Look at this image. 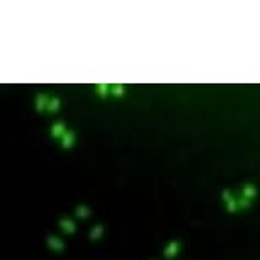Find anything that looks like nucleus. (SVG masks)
I'll list each match as a JSON object with an SVG mask.
<instances>
[{"mask_svg":"<svg viewBox=\"0 0 260 260\" xmlns=\"http://www.w3.org/2000/svg\"><path fill=\"white\" fill-rule=\"evenodd\" d=\"M63 143H65L63 146H72V143H73V133H68L67 138L63 136Z\"/></svg>","mask_w":260,"mask_h":260,"instance_id":"obj_2","label":"nucleus"},{"mask_svg":"<svg viewBox=\"0 0 260 260\" xmlns=\"http://www.w3.org/2000/svg\"><path fill=\"white\" fill-rule=\"evenodd\" d=\"M48 107H50V109H56V107H58V101L56 99L50 101V106H48Z\"/></svg>","mask_w":260,"mask_h":260,"instance_id":"obj_4","label":"nucleus"},{"mask_svg":"<svg viewBox=\"0 0 260 260\" xmlns=\"http://www.w3.org/2000/svg\"><path fill=\"white\" fill-rule=\"evenodd\" d=\"M175 252H177V243H170V247L167 248V257H172V255H175Z\"/></svg>","mask_w":260,"mask_h":260,"instance_id":"obj_1","label":"nucleus"},{"mask_svg":"<svg viewBox=\"0 0 260 260\" xmlns=\"http://www.w3.org/2000/svg\"><path fill=\"white\" fill-rule=\"evenodd\" d=\"M61 129H65V127H63V124H55V127H53V135L58 136L60 133H63Z\"/></svg>","mask_w":260,"mask_h":260,"instance_id":"obj_3","label":"nucleus"}]
</instances>
